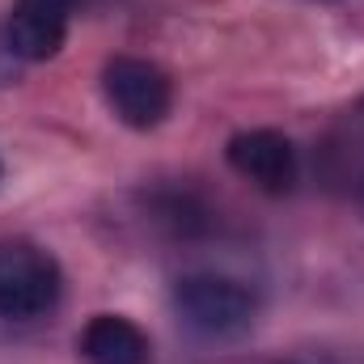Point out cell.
<instances>
[{"instance_id": "6da1fadb", "label": "cell", "mask_w": 364, "mask_h": 364, "mask_svg": "<svg viewBox=\"0 0 364 364\" xmlns=\"http://www.w3.org/2000/svg\"><path fill=\"white\" fill-rule=\"evenodd\" d=\"M174 314L203 339H237L255 326L259 301L242 279L216 272H191L174 284Z\"/></svg>"}, {"instance_id": "7a4b0ae2", "label": "cell", "mask_w": 364, "mask_h": 364, "mask_svg": "<svg viewBox=\"0 0 364 364\" xmlns=\"http://www.w3.org/2000/svg\"><path fill=\"white\" fill-rule=\"evenodd\" d=\"M60 263L34 242H0V318L34 322L60 301Z\"/></svg>"}, {"instance_id": "3957f363", "label": "cell", "mask_w": 364, "mask_h": 364, "mask_svg": "<svg viewBox=\"0 0 364 364\" xmlns=\"http://www.w3.org/2000/svg\"><path fill=\"white\" fill-rule=\"evenodd\" d=\"M102 93H106V106L114 110V119L127 123V127H136V132L161 127L166 114H170V106H174L170 77L157 64L136 60V55L106 60V68H102Z\"/></svg>"}, {"instance_id": "277c9868", "label": "cell", "mask_w": 364, "mask_h": 364, "mask_svg": "<svg viewBox=\"0 0 364 364\" xmlns=\"http://www.w3.org/2000/svg\"><path fill=\"white\" fill-rule=\"evenodd\" d=\"M229 166L242 174L246 182H255L259 191L267 195H284L296 186L301 174V161H296V149L288 136L267 132V127H255V132H237L225 149Z\"/></svg>"}, {"instance_id": "5b68a950", "label": "cell", "mask_w": 364, "mask_h": 364, "mask_svg": "<svg viewBox=\"0 0 364 364\" xmlns=\"http://www.w3.org/2000/svg\"><path fill=\"white\" fill-rule=\"evenodd\" d=\"M73 4L77 0H13L9 21H4V38L13 47V55L21 64L55 60L68 38Z\"/></svg>"}, {"instance_id": "8992f818", "label": "cell", "mask_w": 364, "mask_h": 364, "mask_svg": "<svg viewBox=\"0 0 364 364\" xmlns=\"http://www.w3.org/2000/svg\"><path fill=\"white\" fill-rule=\"evenodd\" d=\"M81 356L90 364H149V339L119 314H97L81 331Z\"/></svg>"}, {"instance_id": "52a82bcc", "label": "cell", "mask_w": 364, "mask_h": 364, "mask_svg": "<svg viewBox=\"0 0 364 364\" xmlns=\"http://www.w3.org/2000/svg\"><path fill=\"white\" fill-rule=\"evenodd\" d=\"M17 55H13V47H9V38H4V30H0V85H9L13 77H17Z\"/></svg>"}]
</instances>
